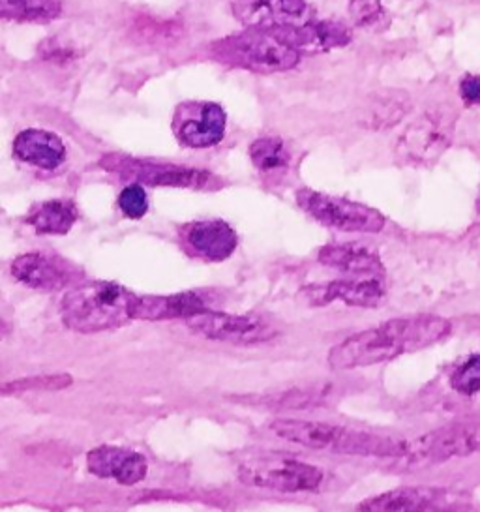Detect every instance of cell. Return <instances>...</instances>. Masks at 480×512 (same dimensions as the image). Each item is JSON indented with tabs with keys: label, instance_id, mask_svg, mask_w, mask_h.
Returning <instances> with one entry per match:
<instances>
[{
	"label": "cell",
	"instance_id": "obj_1",
	"mask_svg": "<svg viewBox=\"0 0 480 512\" xmlns=\"http://www.w3.org/2000/svg\"><path fill=\"white\" fill-rule=\"evenodd\" d=\"M452 331L449 319L420 314L396 317L377 325L374 329L357 332L329 353V366L334 370H353L392 361L407 353L434 346L445 340Z\"/></svg>",
	"mask_w": 480,
	"mask_h": 512
},
{
	"label": "cell",
	"instance_id": "obj_2",
	"mask_svg": "<svg viewBox=\"0 0 480 512\" xmlns=\"http://www.w3.org/2000/svg\"><path fill=\"white\" fill-rule=\"evenodd\" d=\"M269 430L274 436L300 447H308L314 451L355 454V456L400 458L404 456L409 443L400 437L379 436V434L353 430L345 426H334L325 422L297 421V419H278L270 424Z\"/></svg>",
	"mask_w": 480,
	"mask_h": 512
},
{
	"label": "cell",
	"instance_id": "obj_3",
	"mask_svg": "<svg viewBox=\"0 0 480 512\" xmlns=\"http://www.w3.org/2000/svg\"><path fill=\"white\" fill-rule=\"evenodd\" d=\"M134 293L117 282H89L70 289L60 302V316L70 331L81 334L113 331L132 317Z\"/></svg>",
	"mask_w": 480,
	"mask_h": 512
},
{
	"label": "cell",
	"instance_id": "obj_4",
	"mask_svg": "<svg viewBox=\"0 0 480 512\" xmlns=\"http://www.w3.org/2000/svg\"><path fill=\"white\" fill-rule=\"evenodd\" d=\"M210 53L224 64L259 74L285 72L300 62L299 49L289 46L274 32L259 29L222 38L210 46Z\"/></svg>",
	"mask_w": 480,
	"mask_h": 512
},
{
	"label": "cell",
	"instance_id": "obj_5",
	"mask_svg": "<svg viewBox=\"0 0 480 512\" xmlns=\"http://www.w3.org/2000/svg\"><path fill=\"white\" fill-rule=\"evenodd\" d=\"M237 477L242 484L287 494L315 492L323 484V471L319 467L278 454L242 460Z\"/></svg>",
	"mask_w": 480,
	"mask_h": 512
},
{
	"label": "cell",
	"instance_id": "obj_6",
	"mask_svg": "<svg viewBox=\"0 0 480 512\" xmlns=\"http://www.w3.org/2000/svg\"><path fill=\"white\" fill-rule=\"evenodd\" d=\"M105 171L149 186H175L192 190H218L222 182L209 171L179 164H162L154 160L132 158L126 154H109L100 162Z\"/></svg>",
	"mask_w": 480,
	"mask_h": 512
},
{
	"label": "cell",
	"instance_id": "obj_7",
	"mask_svg": "<svg viewBox=\"0 0 480 512\" xmlns=\"http://www.w3.org/2000/svg\"><path fill=\"white\" fill-rule=\"evenodd\" d=\"M297 205L323 226L345 233H379L385 227V216L374 207L315 192L312 188L297 192Z\"/></svg>",
	"mask_w": 480,
	"mask_h": 512
},
{
	"label": "cell",
	"instance_id": "obj_8",
	"mask_svg": "<svg viewBox=\"0 0 480 512\" xmlns=\"http://www.w3.org/2000/svg\"><path fill=\"white\" fill-rule=\"evenodd\" d=\"M454 115L449 109L437 107L422 113L417 121L407 126L398 145L396 154L405 164L430 166L449 149L454 136Z\"/></svg>",
	"mask_w": 480,
	"mask_h": 512
},
{
	"label": "cell",
	"instance_id": "obj_9",
	"mask_svg": "<svg viewBox=\"0 0 480 512\" xmlns=\"http://www.w3.org/2000/svg\"><path fill=\"white\" fill-rule=\"evenodd\" d=\"M479 451V426L456 424L409 441L407 451L400 456V460L404 469H419Z\"/></svg>",
	"mask_w": 480,
	"mask_h": 512
},
{
	"label": "cell",
	"instance_id": "obj_10",
	"mask_svg": "<svg viewBox=\"0 0 480 512\" xmlns=\"http://www.w3.org/2000/svg\"><path fill=\"white\" fill-rule=\"evenodd\" d=\"M186 325L209 340L229 342L235 346H254L270 342L278 336V331L270 327L265 319L259 316H237V314H222L214 310H203L195 316L186 319Z\"/></svg>",
	"mask_w": 480,
	"mask_h": 512
},
{
	"label": "cell",
	"instance_id": "obj_11",
	"mask_svg": "<svg viewBox=\"0 0 480 512\" xmlns=\"http://www.w3.org/2000/svg\"><path fill=\"white\" fill-rule=\"evenodd\" d=\"M233 16L250 29L282 31L314 21V10L306 0H233Z\"/></svg>",
	"mask_w": 480,
	"mask_h": 512
},
{
	"label": "cell",
	"instance_id": "obj_12",
	"mask_svg": "<svg viewBox=\"0 0 480 512\" xmlns=\"http://www.w3.org/2000/svg\"><path fill=\"white\" fill-rule=\"evenodd\" d=\"M227 115L224 107L212 102H186L177 107L173 132L184 147L209 149L225 136Z\"/></svg>",
	"mask_w": 480,
	"mask_h": 512
},
{
	"label": "cell",
	"instance_id": "obj_13",
	"mask_svg": "<svg viewBox=\"0 0 480 512\" xmlns=\"http://www.w3.org/2000/svg\"><path fill=\"white\" fill-rule=\"evenodd\" d=\"M10 271L17 282L38 291H59L81 278L70 261L38 252L15 257Z\"/></svg>",
	"mask_w": 480,
	"mask_h": 512
},
{
	"label": "cell",
	"instance_id": "obj_14",
	"mask_svg": "<svg viewBox=\"0 0 480 512\" xmlns=\"http://www.w3.org/2000/svg\"><path fill=\"white\" fill-rule=\"evenodd\" d=\"M300 295L314 306L344 301L349 306L375 308L385 299L387 286L383 276H364L362 280L359 276L357 280H336L329 284L304 287Z\"/></svg>",
	"mask_w": 480,
	"mask_h": 512
},
{
	"label": "cell",
	"instance_id": "obj_15",
	"mask_svg": "<svg viewBox=\"0 0 480 512\" xmlns=\"http://www.w3.org/2000/svg\"><path fill=\"white\" fill-rule=\"evenodd\" d=\"M87 466L100 479H113L122 486H134L147 477L149 464L139 452L122 447H96L87 454Z\"/></svg>",
	"mask_w": 480,
	"mask_h": 512
},
{
	"label": "cell",
	"instance_id": "obj_16",
	"mask_svg": "<svg viewBox=\"0 0 480 512\" xmlns=\"http://www.w3.org/2000/svg\"><path fill=\"white\" fill-rule=\"evenodd\" d=\"M182 239L188 248L207 261L218 263L233 256L239 235L224 220H199L182 227Z\"/></svg>",
	"mask_w": 480,
	"mask_h": 512
},
{
	"label": "cell",
	"instance_id": "obj_17",
	"mask_svg": "<svg viewBox=\"0 0 480 512\" xmlns=\"http://www.w3.org/2000/svg\"><path fill=\"white\" fill-rule=\"evenodd\" d=\"M207 310V302L194 291L175 295H145L134 297L130 312L134 319L162 321V319H188Z\"/></svg>",
	"mask_w": 480,
	"mask_h": 512
},
{
	"label": "cell",
	"instance_id": "obj_18",
	"mask_svg": "<svg viewBox=\"0 0 480 512\" xmlns=\"http://www.w3.org/2000/svg\"><path fill=\"white\" fill-rule=\"evenodd\" d=\"M289 46L308 53L329 51L334 47L347 46L351 42V31L338 21H310L300 27L274 31Z\"/></svg>",
	"mask_w": 480,
	"mask_h": 512
},
{
	"label": "cell",
	"instance_id": "obj_19",
	"mask_svg": "<svg viewBox=\"0 0 480 512\" xmlns=\"http://www.w3.org/2000/svg\"><path fill=\"white\" fill-rule=\"evenodd\" d=\"M14 154L25 164L53 171L64 164L66 147L57 134L30 128L15 137Z\"/></svg>",
	"mask_w": 480,
	"mask_h": 512
},
{
	"label": "cell",
	"instance_id": "obj_20",
	"mask_svg": "<svg viewBox=\"0 0 480 512\" xmlns=\"http://www.w3.org/2000/svg\"><path fill=\"white\" fill-rule=\"evenodd\" d=\"M319 263L353 276H385V267L374 250L360 244H329L319 250Z\"/></svg>",
	"mask_w": 480,
	"mask_h": 512
},
{
	"label": "cell",
	"instance_id": "obj_21",
	"mask_svg": "<svg viewBox=\"0 0 480 512\" xmlns=\"http://www.w3.org/2000/svg\"><path fill=\"white\" fill-rule=\"evenodd\" d=\"M447 496L445 490L432 486H405L381 496L362 501L359 511H426Z\"/></svg>",
	"mask_w": 480,
	"mask_h": 512
},
{
	"label": "cell",
	"instance_id": "obj_22",
	"mask_svg": "<svg viewBox=\"0 0 480 512\" xmlns=\"http://www.w3.org/2000/svg\"><path fill=\"white\" fill-rule=\"evenodd\" d=\"M79 211L72 201L51 199L38 203L27 216L29 224L40 235H66L75 226Z\"/></svg>",
	"mask_w": 480,
	"mask_h": 512
},
{
	"label": "cell",
	"instance_id": "obj_23",
	"mask_svg": "<svg viewBox=\"0 0 480 512\" xmlns=\"http://www.w3.org/2000/svg\"><path fill=\"white\" fill-rule=\"evenodd\" d=\"M409 96L405 92H383L364 107L362 124L370 128H389L402 121L409 113Z\"/></svg>",
	"mask_w": 480,
	"mask_h": 512
},
{
	"label": "cell",
	"instance_id": "obj_24",
	"mask_svg": "<svg viewBox=\"0 0 480 512\" xmlns=\"http://www.w3.org/2000/svg\"><path fill=\"white\" fill-rule=\"evenodd\" d=\"M62 14L60 0H0V16L10 21H53Z\"/></svg>",
	"mask_w": 480,
	"mask_h": 512
},
{
	"label": "cell",
	"instance_id": "obj_25",
	"mask_svg": "<svg viewBox=\"0 0 480 512\" xmlns=\"http://www.w3.org/2000/svg\"><path fill=\"white\" fill-rule=\"evenodd\" d=\"M250 158L254 166L263 173H274L287 169L291 154L285 149L284 141L278 137H259L250 145Z\"/></svg>",
	"mask_w": 480,
	"mask_h": 512
},
{
	"label": "cell",
	"instance_id": "obj_26",
	"mask_svg": "<svg viewBox=\"0 0 480 512\" xmlns=\"http://www.w3.org/2000/svg\"><path fill=\"white\" fill-rule=\"evenodd\" d=\"M330 387H312V389H293V391L278 392L274 396L254 398V404H263L274 409H310L321 406Z\"/></svg>",
	"mask_w": 480,
	"mask_h": 512
},
{
	"label": "cell",
	"instance_id": "obj_27",
	"mask_svg": "<svg viewBox=\"0 0 480 512\" xmlns=\"http://www.w3.org/2000/svg\"><path fill=\"white\" fill-rule=\"evenodd\" d=\"M74 383L70 374H51V376L21 377L2 385V394H21V392L64 391Z\"/></svg>",
	"mask_w": 480,
	"mask_h": 512
},
{
	"label": "cell",
	"instance_id": "obj_28",
	"mask_svg": "<svg viewBox=\"0 0 480 512\" xmlns=\"http://www.w3.org/2000/svg\"><path fill=\"white\" fill-rule=\"evenodd\" d=\"M452 389L465 396H473L480 392V355H473L454 370L450 376Z\"/></svg>",
	"mask_w": 480,
	"mask_h": 512
},
{
	"label": "cell",
	"instance_id": "obj_29",
	"mask_svg": "<svg viewBox=\"0 0 480 512\" xmlns=\"http://www.w3.org/2000/svg\"><path fill=\"white\" fill-rule=\"evenodd\" d=\"M119 209L124 216L139 220L149 211V197L139 182L128 184L119 196Z\"/></svg>",
	"mask_w": 480,
	"mask_h": 512
},
{
	"label": "cell",
	"instance_id": "obj_30",
	"mask_svg": "<svg viewBox=\"0 0 480 512\" xmlns=\"http://www.w3.org/2000/svg\"><path fill=\"white\" fill-rule=\"evenodd\" d=\"M349 14L359 27H370L375 25L383 14L381 0H349Z\"/></svg>",
	"mask_w": 480,
	"mask_h": 512
},
{
	"label": "cell",
	"instance_id": "obj_31",
	"mask_svg": "<svg viewBox=\"0 0 480 512\" xmlns=\"http://www.w3.org/2000/svg\"><path fill=\"white\" fill-rule=\"evenodd\" d=\"M460 94L467 106H480V76H465L460 83Z\"/></svg>",
	"mask_w": 480,
	"mask_h": 512
},
{
	"label": "cell",
	"instance_id": "obj_32",
	"mask_svg": "<svg viewBox=\"0 0 480 512\" xmlns=\"http://www.w3.org/2000/svg\"><path fill=\"white\" fill-rule=\"evenodd\" d=\"M40 53L44 55V59L53 62H66L72 57V53L66 47L60 46L59 42H55V40L44 42L40 47Z\"/></svg>",
	"mask_w": 480,
	"mask_h": 512
}]
</instances>
